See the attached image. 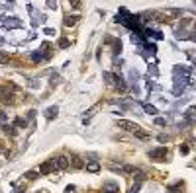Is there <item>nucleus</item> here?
Wrapping results in <instances>:
<instances>
[{"instance_id": "1", "label": "nucleus", "mask_w": 196, "mask_h": 193, "mask_svg": "<svg viewBox=\"0 0 196 193\" xmlns=\"http://www.w3.org/2000/svg\"><path fill=\"white\" fill-rule=\"evenodd\" d=\"M118 127L124 129V131H129V133H137V131L141 129L137 123H132V121H128V119H118Z\"/></svg>"}, {"instance_id": "2", "label": "nucleus", "mask_w": 196, "mask_h": 193, "mask_svg": "<svg viewBox=\"0 0 196 193\" xmlns=\"http://www.w3.org/2000/svg\"><path fill=\"white\" fill-rule=\"evenodd\" d=\"M149 158L151 160H165L167 158V148L161 146V148H155V150H149Z\"/></svg>"}, {"instance_id": "3", "label": "nucleus", "mask_w": 196, "mask_h": 193, "mask_svg": "<svg viewBox=\"0 0 196 193\" xmlns=\"http://www.w3.org/2000/svg\"><path fill=\"white\" fill-rule=\"evenodd\" d=\"M55 160H47V162H43V164L39 166V174L41 176H47V174H51L53 170H55Z\"/></svg>"}, {"instance_id": "4", "label": "nucleus", "mask_w": 196, "mask_h": 193, "mask_svg": "<svg viewBox=\"0 0 196 193\" xmlns=\"http://www.w3.org/2000/svg\"><path fill=\"white\" fill-rule=\"evenodd\" d=\"M173 74H175V76H190L192 68H190V66H184V64H178V66L173 68Z\"/></svg>"}, {"instance_id": "5", "label": "nucleus", "mask_w": 196, "mask_h": 193, "mask_svg": "<svg viewBox=\"0 0 196 193\" xmlns=\"http://www.w3.org/2000/svg\"><path fill=\"white\" fill-rule=\"evenodd\" d=\"M0 26H6V27H20V20L18 18H0Z\"/></svg>"}, {"instance_id": "6", "label": "nucleus", "mask_w": 196, "mask_h": 193, "mask_svg": "<svg viewBox=\"0 0 196 193\" xmlns=\"http://www.w3.org/2000/svg\"><path fill=\"white\" fill-rule=\"evenodd\" d=\"M120 191V185L116 181H106L102 185V193H118Z\"/></svg>"}, {"instance_id": "7", "label": "nucleus", "mask_w": 196, "mask_h": 193, "mask_svg": "<svg viewBox=\"0 0 196 193\" xmlns=\"http://www.w3.org/2000/svg\"><path fill=\"white\" fill-rule=\"evenodd\" d=\"M98 170H100V162H98V160H90V162H86V172L96 174Z\"/></svg>"}, {"instance_id": "8", "label": "nucleus", "mask_w": 196, "mask_h": 193, "mask_svg": "<svg viewBox=\"0 0 196 193\" xmlns=\"http://www.w3.org/2000/svg\"><path fill=\"white\" fill-rule=\"evenodd\" d=\"M55 166L61 168V170H67V168H69V158H67V156H57Z\"/></svg>"}, {"instance_id": "9", "label": "nucleus", "mask_w": 196, "mask_h": 193, "mask_svg": "<svg viewBox=\"0 0 196 193\" xmlns=\"http://www.w3.org/2000/svg\"><path fill=\"white\" fill-rule=\"evenodd\" d=\"M69 166H73V168L78 170V168H83L84 164H83V160L78 158V156H71V158H69Z\"/></svg>"}, {"instance_id": "10", "label": "nucleus", "mask_w": 196, "mask_h": 193, "mask_svg": "<svg viewBox=\"0 0 196 193\" xmlns=\"http://www.w3.org/2000/svg\"><path fill=\"white\" fill-rule=\"evenodd\" d=\"M114 82H116V88H118V90H120V92H124V90H126V84H124V78H122V76H120V74H116V76H114Z\"/></svg>"}, {"instance_id": "11", "label": "nucleus", "mask_w": 196, "mask_h": 193, "mask_svg": "<svg viewBox=\"0 0 196 193\" xmlns=\"http://www.w3.org/2000/svg\"><path fill=\"white\" fill-rule=\"evenodd\" d=\"M57 106H51V107H47V111H45V119H53V117H57Z\"/></svg>"}, {"instance_id": "12", "label": "nucleus", "mask_w": 196, "mask_h": 193, "mask_svg": "<svg viewBox=\"0 0 196 193\" xmlns=\"http://www.w3.org/2000/svg\"><path fill=\"white\" fill-rule=\"evenodd\" d=\"M143 111H145V113H149V115H155V113H159V111H157V107H155V106H149V103H143Z\"/></svg>"}, {"instance_id": "13", "label": "nucleus", "mask_w": 196, "mask_h": 193, "mask_svg": "<svg viewBox=\"0 0 196 193\" xmlns=\"http://www.w3.org/2000/svg\"><path fill=\"white\" fill-rule=\"evenodd\" d=\"M77 20H78V16H65V26H67V27L75 26V24H77Z\"/></svg>"}, {"instance_id": "14", "label": "nucleus", "mask_w": 196, "mask_h": 193, "mask_svg": "<svg viewBox=\"0 0 196 193\" xmlns=\"http://www.w3.org/2000/svg\"><path fill=\"white\" fill-rule=\"evenodd\" d=\"M133 135L137 137V139H141V140H149V133H145V131H137V133H133Z\"/></svg>"}, {"instance_id": "15", "label": "nucleus", "mask_w": 196, "mask_h": 193, "mask_svg": "<svg viewBox=\"0 0 196 193\" xmlns=\"http://www.w3.org/2000/svg\"><path fill=\"white\" fill-rule=\"evenodd\" d=\"M114 53H116V55H120V53H122V41H120V39H116V41H114Z\"/></svg>"}, {"instance_id": "16", "label": "nucleus", "mask_w": 196, "mask_h": 193, "mask_svg": "<svg viewBox=\"0 0 196 193\" xmlns=\"http://www.w3.org/2000/svg\"><path fill=\"white\" fill-rule=\"evenodd\" d=\"M186 119H188V123L194 121V107H188L186 109Z\"/></svg>"}, {"instance_id": "17", "label": "nucleus", "mask_w": 196, "mask_h": 193, "mask_svg": "<svg viewBox=\"0 0 196 193\" xmlns=\"http://www.w3.org/2000/svg\"><path fill=\"white\" fill-rule=\"evenodd\" d=\"M32 59H33L35 63H41V61H45V57H43V53H33V55H32Z\"/></svg>"}, {"instance_id": "18", "label": "nucleus", "mask_w": 196, "mask_h": 193, "mask_svg": "<svg viewBox=\"0 0 196 193\" xmlns=\"http://www.w3.org/2000/svg\"><path fill=\"white\" fill-rule=\"evenodd\" d=\"M59 47L61 49H67L69 47V39H67V37H61V39H59Z\"/></svg>"}, {"instance_id": "19", "label": "nucleus", "mask_w": 196, "mask_h": 193, "mask_svg": "<svg viewBox=\"0 0 196 193\" xmlns=\"http://www.w3.org/2000/svg\"><path fill=\"white\" fill-rule=\"evenodd\" d=\"M14 125H16V127H26L28 121H26V119H22V117H18V119L14 121Z\"/></svg>"}, {"instance_id": "20", "label": "nucleus", "mask_w": 196, "mask_h": 193, "mask_svg": "<svg viewBox=\"0 0 196 193\" xmlns=\"http://www.w3.org/2000/svg\"><path fill=\"white\" fill-rule=\"evenodd\" d=\"M139 187H141V181H135L132 185V189H129V193H137V191H139Z\"/></svg>"}, {"instance_id": "21", "label": "nucleus", "mask_w": 196, "mask_h": 193, "mask_svg": "<svg viewBox=\"0 0 196 193\" xmlns=\"http://www.w3.org/2000/svg\"><path fill=\"white\" fill-rule=\"evenodd\" d=\"M45 4H47V8H49V10H55V8H57V0H47Z\"/></svg>"}, {"instance_id": "22", "label": "nucleus", "mask_w": 196, "mask_h": 193, "mask_svg": "<svg viewBox=\"0 0 196 193\" xmlns=\"http://www.w3.org/2000/svg\"><path fill=\"white\" fill-rule=\"evenodd\" d=\"M4 131L8 133V135H12V137L16 135V131H14V127H12V125H4Z\"/></svg>"}, {"instance_id": "23", "label": "nucleus", "mask_w": 196, "mask_h": 193, "mask_svg": "<svg viewBox=\"0 0 196 193\" xmlns=\"http://www.w3.org/2000/svg\"><path fill=\"white\" fill-rule=\"evenodd\" d=\"M104 80L108 84H112V80H114V74H110V72H104Z\"/></svg>"}, {"instance_id": "24", "label": "nucleus", "mask_w": 196, "mask_h": 193, "mask_svg": "<svg viewBox=\"0 0 196 193\" xmlns=\"http://www.w3.org/2000/svg\"><path fill=\"white\" fill-rule=\"evenodd\" d=\"M38 176H39L38 172H28V174H26V177H28V180H35Z\"/></svg>"}, {"instance_id": "25", "label": "nucleus", "mask_w": 196, "mask_h": 193, "mask_svg": "<svg viewBox=\"0 0 196 193\" xmlns=\"http://www.w3.org/2000/svg\"><path fill=\"white\" fill-rule=\"evenodd\" d=\"M8 61H10V57H8V55H4V53H0V63H4V64H6V63H8Z\"/></svg>"}, {"instance_id": "26", "label": "nucleus", "mask_w": 196, "mask_h": 193, "mask_svg": "<svg viewBox=\"0 0 196 193\" xmlns=\"http://www.w3.org/2000/svg\"><path fill=\"white\" fill-rule=\"evenodd\" d=\"M159 143H169V135H159Z\"/></svg>"}, {"instance_id": "27", "label": "nucleus", "mask_w": 196, "mask_h": 193, "mask_svg": "<svg viewBox=\"0 0 196 193\" xmlns=\"http://www.w3.org/2000/svg\"><path fill=\"white\" fill-rule=\"evenodd\" d=\"M188 152H190V148L186 144H180V154H188Z\"/></svg>"}, {"instance_id": "28", "label": "nucleus", "mask_w": 196, "mask_h": 193, "mask_svg": "<svg viewBox=\"0 0 196 193\" xmlns=\"http://www.w3.org/2000/svg\"><path fill=\"white\" fill-rule=\"evenodd\" d=\"M69 4L73 8H78V6H81V0H69Z\"/></svg>"}, {"instance_id": "29", "label": "nucleus", "mask_w": 196, "mask_h": 193, "mask_svg": "<svg viewBox=\"0 0 196 193\" xmlns=\"http://www.w3.org/2000/svg\"><path fill=\"white\" fill-rule=\"evenodd\" d=\"M155 123H157V125H161V127H165V125H167V121L163 119V117H157V119H155Z\"/></svg>"}, {"instance_id": "30", "label": "nucleus", "mask_w": 196, "mask_h": 193, "mask_svg": "<svg viewBox=\"0 0 196 193\" xmlns=\"http://www.w3.org/2000/svg\"><path fill=\"white\" fill-rule=\"evenodd\" d=\"M190 21H192L190 18H184L183 21H180V26H183V27H186V26H190Z\"/></svg>"}, {"instance_id": "31", "label": "nucleus", "mask_w": 196, "mask_h": 193, "mask_svg": "<svg viewBox=\"0 0 196 193\" xmlns=\"http://www.w3.org/2000/svg\"><path fill=\"white\" fill-rule=\"evenodd\" d=\"M147 51H149V53H155L157 49H155V45H153V43H149V45H147Z\"/></svg>"}, {"instance_id": "32", "label": "nucleus", "mask_w": 196, "mask_h": 193, "mask_svg": "<svg viewBox=\"0 0 196 193\" xmlns=\"http://www.w3.org/2000/svg\"><path fill=\"white\" fill-rule=\"evenodd\" d=\"M6 119H8V117H6V113H2V111H0V123H4Z\"/></svg>"}, {"instance_id": "33", "label": "nucleus", "mask_w": 196, "mask_h": 193, "mask_svg": "<svg viewBox=\"0 0 196 193\" xmlns=\"http://www.w3.org/2000/svg\"><path fill=\"white\" fill-rule=\"evenodd\" d=\"M65 191H67V193H75V185H69V187L65 189Z\"/></svg>"}, {"instance_id": "34", "label": "nucleus", "mask_w": 196, "mask_h": 193, "mask_svg": "<svg viewBox=\"0 0 196 193\" xmlns=\"http://www.w3.org/2000/svg\"><path fill=\"white\" fill-rule=\"evenodd\" d=\"M45 33H47V35H55V29H49V27H47V29H45Z\"/></svg>"}, {"instance_id": "35", "label": "nucleus", "mask_w": 196, "mask_h": 193, "mask_svg": "<svg viewBox=\"0 0 196 193\" xmlns=\"http://www.w3.org/2000/svg\"><path fill=\"white\" fill-rule=\"evenodd\" d=\"M12 193H24V189H22V187H16V189H14Z\"/></svg>"}, {"instance_id": "36", "label": "nucleus", "mask_w": 196, "mask_h": 193, "mask_svg": "<svg viewBox=\"0 0 196 193\" xmlns=\"http://www.w3.org/2000/svg\"><path fill=\"white\" fill-rule=\"evenodd\" d=\"M169 193H178V189L177 187H169Z\"/></svg>"}, {"instance_id": "37", "label": "nucleus", "mask_w": 196, "mask_h": 193, "mask_svg": "<svg viewBox=\"0 0 196 193\" xmlns=\"http://www.w3.org/2000/svg\"><path fill=\"white\" fill-rule=\"evenodd\" d=\"M8 2H12V0H8Z\"/></svg>"}]
</instances>
